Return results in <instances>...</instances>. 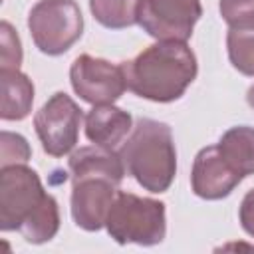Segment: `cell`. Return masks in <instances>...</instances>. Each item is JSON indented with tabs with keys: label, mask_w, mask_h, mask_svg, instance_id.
Masks as SVG:
<instances>
[{
	"label": "cell",
	"mask_w": 254,
	"mask_h": 254,
	"mask_svg": "<svg viewBox=\"0 0 254 254\" xmlns=\"http://www.w3.org/2000/svg\"><path fill=\"white\" fill-rule=\"evenodd\" d=\"M0 228L18 230L30 244H44L60 230L58 200L44 190L38 173L26 163L0 171Z\"/></svg>",
	"instance_id": "6da1fadb"
},
{
	"label": "cell",
	"mask_w": 254,
	"mask_h": 254,
	"mask_svg": "<svg viewBox=\"0 0 254 254\" xmlns=\"http://www.w3.org/2000/svg\"><path fill=\"white\" fill-rule=\"evenodd\" d=\"M127 89L135 95L169 103L183 97L194 81L196 56L187 42H157L129 62H121Z\"/></svg>",
	"instance_id": "7a4b0ae2"
},
{
	"label": "cell",
	"mask_w": 254,
	"mask_h": 254,
	"mask_svg": "<svg viewBox=\"0 0 254 254\" xmlns=\"http://www.w3.org/2000/svg\"><path fill=\"white\" fill-rule=\"evenodd\" d=\"M119 157L125 171L149 192H165L177 175V149L173 131L157 119H137Z\"/></svg>",
	"instance_id": "3957f363"
},
{
	"label": "cell",
	"mask_w": 254,
	"mask_h": 254,
	"mask_svg": "<svg viewBox=\"0 0 254 254\" xmlns=\"http://www.w3.org/2000/svg\"><path fill=\"white\" fill-rule=\"evenodd\" d=\"M105 228L117 244H161L167 234L165 204L149 196L117 192L105 218Z\"/></svg>",
	"instance_id": "277c9868"
},
{
	"label": "cell",
	"mask_w": 254,
	"mask_h": 254,
	"mask_svg": "<svg viewBox=\"0 0 254 254\" xmlns=\"http://www.w3.org/2000/svg\"><path fill=\"white\" fill-rule=\"evenodd\" d=\"M28 30L46 56L65 54L83 34V16L73 0H40L28 14Z\"/></svg>",
	"instance_id": "5b68a950"
},
{
	"label": "cell",
	"mask_w": 254,
	"mask_h": 254,
	"mask_svg": "<svg viewBox=\"0 0 254 254\" xmlns=\"http://www.w3.org/2000/svg\"><path fill=\"white\" fill-rule=\"evenodd\" d=\"M81 121L79 105L64 91L54 93L34 115V129L42 149L52 157L67 155L77 143Z\"/></svg>",
	"instance_id": "8992f818"
},
{
	"label": "cell",
	"mask_w": 254,
	"mask_h": 254,
	"mask_svg": "<svg viewBox=\"0 0 254 254\" xmlns=\"http://www.w3.org/2000/svg\"><path fill=\"white\" fill-rule=\"evenodd\" d=\"M200 16V0H143L139 26L159 42H187Z\"/></svg>",
	"instance_id": "52a82bcc"
},
{
	"label": "cell",
	"mask_w": 254,
	"mask_h": 254,
	"mask_svg": "<svg viewBox=\"0 0 254 254\" xmlns=\"http://www.w3.org/2000/svg\"><path fill=\"white\" fill-rule=\"evenodd\" d=\"M69 81L73 91L91 105L117 101L127 89L121 64L115 65L107 60L81 54L69 67Z\"/></svg>",
	"instance_id": "ba28073f"
},
{
	"label": "cell",
	"mask_w": 254,
	"mask_h": 254,
	"mask_svg": "<svg viewBox=\"0 0 254 254\" xmlns=\"http://www.w3.org/2000/svg\"><path fill=\"white\" fill-rule=\"evenodd\" d=\"M117 187L107 177H79L71 179V218L75 226L95 232L105 226L109 208L117 196Z\"/></svg>",
	"instance_id": "9c48e42d"
},
{
	"label": "cell",
	"mask_w": 254,
	"mask_h": 254,
	"mask_svg": "<svg viewBox=\"0 0 254 254\" xmlns=\"http://www.w3.org/2000/svg\"><path fill=\"white\" fill-rule=\"evenodd\" d=\"M240 181L242 177L226 163L216 145L204 147L196 153L190 171V187L196 196L204 200L224 198L240 185Z\"/></svg>",
	"instance_id": "30bf717a"
},
{
	"label": "cell",
	"mask_w": 254,
	"mask_h": 254,
	"mask_svg": "<svg viewBox=\"0 0 254 254\" xmlns=\"http://www.w3.org/2000/svg\"><path fill=\"white\" fill-rule=\"evenodd\" d=\"M133 131V117L113 103L93 105L85 115V135L93 145L115 151Z\"/></svg>",
	"instance_id": "8fae6325"
},
{
	"label": "cell",
	"mask_w": 254,
	"mask_h": 254,
	"mask_svg": "<svg viewBox=\"0 0 254 254\" xmlns=\"http://www.w3.org/2000/svg\"><path fill=\"white\" fill-rule=\"evenodd\" d=\"M67 167H69L71 179L95 175V177H107L115 185H121V181L125 177V165H123L119 153H115L111 149H103L99 145L81 147V149L73 151Z\"/></svg>",
	"instance_id": "7c38bea8"
},
{
	"label": "cell",
	"mask_w": 254,
	"mask_h": 254,
	"mask_svg": "<svg viewBox=\"0 0 254 254\" xmlns=\"http://www.w3.org/2000/svg\"><path fill=\"white\" fill-rule=\"evenodd\" d=\"M2 85V105L0 117L4 121H20L30 115L34 103V83L20 69L2 67L0 69Z\"/></svg>",
	"instance_id": "4fadbf2b"
},
{
	"label": "cell",
	"mask_w": 254,
	"mask_h": 254,
	"mask_svg": "<svg viewBox=\"0 0 254 254\" xmlns=\"http://www.w3.org/2000/svg\"><path fill=\"white\" fill-rule=\"evenodd\" d=\"M226 163L244 179L254 175V127L236 125L230 127L216 143Z\"/></svg>",
	"instance_id": "5bb4252c"
},
{
	"label": "cell",
	"mask_w": 254,
	"mask_h": 254,
	"mask_svg": "<svg viewBox=\"0 0 254 254\" xmlns=\"http://www.w3.org/2000/svg\"><path fill=\"white\" fill-rule=\"evenodd\" d=\"M141 2L143 0H89V10L101 26L121 30L139 24Z\"/></svg>",
	"instance_id": "9a60e30c"
},
{
	"label": "cell",
	"mask_w": 254,
	"mask_h": 254,
	"mask_svg": "<svg viewBox=\"0 0 254 254\" xmlns=\"http://www.w3.org/2000/svg\"><path fill=\"white\" fill-rule=\"evenodd\" d=\"M226 48L232 67L244 75H254V30L228 28Z\"/></svg>",
	"instance_id": "2e32d148"
},
{
	"label": "cell",
	"mask_w": 254,
	"mask_h": 254,
	"mask_svg": "<svg viewBox=\"0 0 254 254\" xmlns=\"http://www.w3.org/2000/svg\"><path fill=\"white\" fill-rule=\"evenodd\" d=\"M218 10L228 28L254 30V0H220Z\"/></svg>",
	"instance_id": "e0dca14e"
},
{
	"label": "cell",
	"mask_w": 254,
	"mask_h": 254,
	"mask_svg": "<svg viewBox=\"0 0 254 254\" xmlns=\"http://www.w3.org/2000/svg\"><path fill=\"white\" fill-rule=\"evenodd\" d=\"M30 157H32V149L22 135L2 131L0 135V165L2 167L28 163Z\"/></svg>",
	"instance_id": "ac0fdd59"
},
{
	"label": "cell",
	"mask_w": 254,
	"mask_h": 254,
	"mask_svg": "<svg viewBox=\"0 0 254 254\" xmlns=\"http://www.w3.org/2000/svg\"><path fill=\"white\" fill-rule=\"evenodd\" d=\"M0 64L2 67H10V69H18L22 64L20 38L6 20L0 24Z\"/></svg>",
	"instance_id": "d6986e66"
},
{
	"label": "cell",
	"mask_w": 254,
	"mask_h": 254,
	"mask_svg": "<svg viewBox=\"0 0 254 254\" xmlns=\"http://www.w3.org/2000/svg\"><path fill=\"white\" fill-rule=\"evenodd\" d=\"M238 218H240L244 232H248L254 238V189L244 194L240 208H238Z\"/></svg>",
	"instance_id": "ffe728a7"
},
{
	"label": "cell",
	"mask_w": 254,
	"mask_h": 254,
	"mask_svg": "<svg viewBox=\"0 0 254 254\" xmlns=\"http://www.w3.org/2000/svg\"><path fill=\"white\" fill-rule=\"evenodd\" d=\"M246 101H248V105L254 109V85L248 87V91H246Z\"/></svg>",
	"instance_id": "44dd1931"
}]
</instances>
